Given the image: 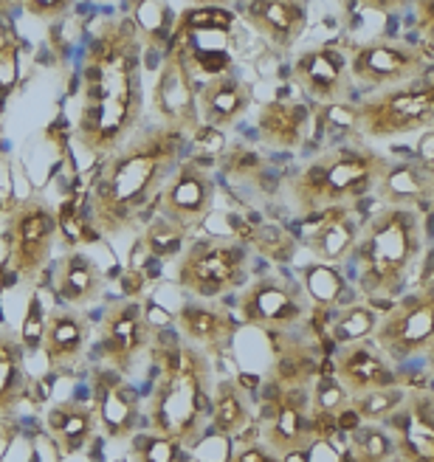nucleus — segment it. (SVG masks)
I'll return each instance as SVG.
<instances>
[{"mask_svg":"<svg viewBox=\"0 0 434 462\" xmlns=\"http://www.w3.org/2000/svg\"><path fill=\"white\" fill-rule=\"evenodd\" d=\"M45 319H49V316H42V310H40V299L32 296L29 313H26V319H23V330H20V341H23V346H26V350H42Z\"/></svg>","mask_w":434,"mask_h":462,"instance_id":"obj_40","label":"nucleus"},{"mask_svg":"<svg viewBox=\"0 0 434 462\" xmlns=\"http://www.w3.org/2000/svg\"><path fill=\"white\" fill-rule=\"evenodd\" d=\"M232 26V12L220 6H200V9H187L180 14L178 26L172 34H192V32H228Z\"/></svg>","mask_w":434,"mask_h":462,"instance_id":"obj_31","label":"nucleus"},{"mask_svg":"<svg viewBox=\"0 0 434 462\" xmlns=\"http://www.w3.org/2000/svg\"><path fill=\"white\" fill-rule=\"evenodd\" d=\"M54 288L68 308H82L102 299L105 273L85 251H65L54 271Z\"/></svg>","mask_w":434,"mask_h":462,"instance_id":"obj_15","label":"nucleus"},{"mask_svg":"<svg viewBox=\"0 0 434 462\" xmlns=\"http://www.w3.org/2000/svg\"><path fill=\"white\" fill-rule=\"evenodd\" d=\"M34 17H45V20H51V17H60L65 12V4H60V0H32V4L26 6Z\"/></svg>","mask_w":434,"mask_h":462,"instance_id":"obj_48","label":"nucleus"},{"mask_svg":"<svg viewBox=\"0 0 434 462\" xmlns=\"http://www.w3.org/2000/svg\"><path fill=\"white\" fill-rule=\"evenodd\" d=\"M184 240L187 235L180 231L178 226H172L170 220H164L162 215H158L152 223H147L144 228V248L150 251L152 260H172L180 254V248H184Z\"/></svg>","mask_w":434,"mask_h":462,"instance_id":"obj_29","label":"nucleus"},{"mask_svg":"<svg viewBox=\"0 0 434 462\" xmlns=\"http://www.w3.org/2000/svg\"><path fill=\"white\" fill-rule=\"evenodd\" d=\"M135 26L150 37V45H164L172 40V12L164 4H135Z\"/></svg>","mask_w":434,"mask_h":462,"instance_id":"obj_30","label":"nucleus"},{"mask_svg":"<svg viewBox=\"0 0 434 462\" xmlns=\"http://www.w3.org/2000/svg\"><path fill=\"white\" fill-rule=\"evenodd\" d=\"M336 429L345 431V434H353L361 429V414L356 411V406H345L336 411Z\"/></svg>","mask_w":434,"mask_h":462,"instance_id":"obj_47","label":"nucleus"},{"mask_svg":"<svg viewBox=\"0 0 434 462\" xmlns=\"http://www.w3.org/2000/svg\"><path fill=\"white\" fill-rule=\"evenodd\" d=\"M282 462H308V451L305 448L302 451H291V454L282 457Z\"/></svg>","mask_w":434,"mask_h":462,"instance_id":"obj_50","label":"nucleus"},{"mask_svg":"<svg viewBox=\"0 0 434 462\" xmlns=\"http://www.w3.org/2000/svg\"><path fill=\"white\" fill-rule=\"evenodd\" d=\"M392 454V440L381 429H358L353 431L350 457L353 462H383Z\"/></svg>","mask_w":434,"mask_h":462,"instance_id":"obj_32","label":"nucleus"},{"mask_svg":"<svg viewBox=\"0 0 434 462\" xmlns=\"http://www.w3.org/2000/svg\"><path fill=\"white\" fill-rule=\"evenodd\" d=\"M319 228L310 235V245L322 260H341L347 257V251L356 245L358 226L350 217L347 209L330 206L325 212H316Z\"/></svg>","mask_w":434,"mask_h":462,"instance_id":"obj_25","label":"nucleus"},{"mask_svg":"<svg viewBox=\"0 0 434 462\" xmlns=\"http://www.w3.org/2000/svg\"><path fill=\"white\" fill-rule=\"evenodd\" d=\"M245 276V248L232 240H200L178 260V285L200 296L215 299L243 285Z\"/></svg>","mask_w":434,"mask_h":462,"instance_id":"obj_7","label":"nucleus"},{"mask_svg":"<svg viewBox=\"0 0 434 462\" xmlns=\"http://www.w3.org/2000/svg\"><path fill=\"white\" fill-rule=\"evenodd\" d=\"M308 125V107L296 102H271L260 113V133L268 144L293 147L302 142V127Z\"/></svg>","mask_w":434,"mask_h":462,"instance_id":"obj_26","label":"nucleus"},{"mask_svg":"<svg viewBox=\"0 0 434 462\" xmlns=\"http://www.w3.org/2000/svg\"><path fill=\"white\" fill-rule=\"evenodd\" d=\"M209 411H212V431L215 434H223V437L243 434V429L248 426V406H245L240 383L223 381L215 389Z\"/></svg>","mask_w":434,"mask_h":462,"instance_id":"obj_27","label":"nucleus"},{"mask_svg":"<svg viewBox=\"0 0 434 462\" xmlns=\"http://www.w3.org/2000/svg\"><path fill=\"white\" fill-rule=\"evenodd\" d=\"M97 423L113 443L133 440L135 426H139V395L130 383L119 378L105 381L97 395Z\"/></svg>","mask_w":434,"mask_h":462,"instance_id":"obj_17","label":"nucleus"},{"mask_svg":"<svg viewBox=\"0 0 434 462\" xmlns=\"http://www.w3.org/2000/svg\"><path fill=\"white\" fill-rule=\"evenodd\" d=\"M175 325L192 346H207V350H223L235 333L232 316L220 308L200 305V302L180 305L175 313Z\"/></svg>","mask_w":434,"mask_h":462,"instance_id":"obj_19","label":"nucleus"},{"mask_svg":"<svg viewBox=\"0 0 434 462\" xmlns=\"http://www.w3.org/2000/svg\"><path fill=\"white\" fill-rule=\"evenodd\" d=\"M187 135L189 133L175 127L155 125L107 155L105 172L90 198L99 231L110 237L122 235L133 226L135 212H142L152 195H162V187L172 178L180 150L187 147Z\"/></svg>","mask_w":434,"mask_h":462,"instance_id":"obj_2","label":"nucleus"},{"mask_svg":"<svg viewBox=\"0 0 434 462\" xmlns=\"http://www.w3.org/2000/svg\"><path fill=\"white\" fill-rule=\"evenodd\" d=\"M228 462H280L273 457L271 448H263V446H254V443H243V448L237 454H232Z\"/></svg>","mask_w":434,"mask_h":462,"instance_id":"obj_46","label":"nucleus"},{"mask_svg":"<svg viewBox=\"0 0 434 462\" xmlns=\"http://www.w3.org/2000/svg\"><path fill=\"white\" fill-rule=\"evenodd\" d=\"M353 116H358L364 130L373 135H392V133L412 130L434 119V82H429L423 90L418 88L395 90L390 97L358 107Z\"/></svg>","mask_w":434,"mask_h":462,"instance_id":"obj_11","label":"nucleus"},{"mask_svg":"<svg viewBox=\"0 0 434 462\" xmlns=\"http://www.w3.org/2000/svg\"><path fill=\"white\" fill-rule=\"evenodd\" d=\"M245 17L254 23V29L265 34L273 45H291L305 26V9L300 4H280V0H263L251 4Z\"/></svg>","mask_w":434,"mask_h":462,"instance_id":"obj_24","label":"nucleus"},{"mask_svg":"<svg viewBox=\"0 0 434 462\" xmlns=\"http://www.w3.org/2000/svg\"><path fill=\"white\" fill-rule=\"evenodd\" d=\"M378 170H383V164L375 155L356 147H338L333 155L316 161L296 178V192H300L308 215H316L319 209H330L345 198H364Z\"/></svg>","mask_w":434,"mask_h":462,"instance_id":"obj_4","label":"nucleus"},{"mask_svg":"<svg viewBox=\"0 0 434 462\" xmlns=\"http://www.w3.org/2000/svg\"><path fill=\"white\" fill-rule=\"evenodd\" d=\"M375 330V313L367 308H350L336 325L338 341H361Z\"/></svg>","mask_w":434,"mask_h":462,"instance_id":"obj_39","label":"nucleus"},{"mask_svg":"<svg viewBox=\"0 0 434 462\" xmlns=\"http://www.w3.org/2000/svg\"><path fill=\"white\" fill-rule=\"evenodd\" d=\"M401 389H373V392H364L358 395V401L353 403L356 411L361 414V420H375V418H383V414H392L395 406L401 403Z\"/></svg>","mask_w":434,"mask_h":462,"instance_id":"obj_34","label":"nucleus"},{"mask_svg":"<svg viewBox=\"0 0 434 462\" xmlns=\"http://www.w3.org/2000/svg\"><path fill=\"white\" fill-rule=\"evenodd\" d=\"M345 462H353V459H345Z\"/></svg>","mask_w":434,"mask_h":462,"instance_id":"obj_54","label":"nucleus"},{"mask_svg":"<svg viewBox=\"0 0 434 462\" xmlns=\"http://www.w3.org/2000/svg\"><path fill=\"white\" fill-rule=\"evenodd\" d=\"M90 338V321L77 308H57L45 319L42 353L51 369H65L82 358Z\"/></svg>","mask_w":434,"mask_h":462,"instance_id":"obj_14","label":"nucleus"},{"mask_svg":"<svg viewBox=\"0 0 434 462\" xmlns=\"http://www.w3.org/2000/svg\"><path fill=\"white\" fill-rule=\"evenodd\" d=\"M215 203V178L203 170L200 161H187L175 170L167 187L158 195V215L178 226L184 235L195 231L209 217Z\"/></svg>","mask_w":434,"mask_h":462,"instance_id":"obj_9","label":"nucleus"},{"mask_svg":"<svg viewBox=\"0 0 434 462\" xmlns=\"http://www.w3.org/2000/svg\"><path fill=\"white\" fill-rule=\"evenodd\" d=\"M142 32L130 17L107 20L82 68L77 144L113 155L142 119Z\"/></svg>","mask_w":434,"mask_h":462,"instance_id":"obj_1","label":"nucleus"},{"mask_svg":"<svg viewBox=\"0 0 434 462\" xmlns=\"http://www.w3.org/2000/svg\"><path fill=\"white\" fill-rule=\"evenodd\" d=\"M308 291L313 293L316 302H322V305H333L338 302V296L341 291H345V285H341V276L325 265H313L308 271Z\"/></svg>","mask_w":434,"mask_h":462,"instance_id":"obj_38","label":"nucleus"},{"mask_svg":"<svg viewBox=\"0 0 434 462\" xmlns=\"http://www.w3.org/2000/svg\"><path fill=\"white\" fill-rule=\"evenodd\" d=\"M209 409V358L203 350L192 344L162 350V378L150 398V431L189 448L200 440Z\"/></svg>","mask_w":434,"mask_h":462,"instance_id":"obj_3","label":"nucleus"},{"mask_svg":"<svg viewBox=\"0 0 434 462\" xmlns=\"http://www.w3.org/2000/svg\"><path fill=\"white\" fill-rule=\"evenodd\" d=\"M434 341V285L423 296H409L378 328V344L392 358H409Z\"/></svg>","mask_w":434,"mask_h":462,"instance_id":"obj_12","label":"nucleus"},{"mask_svg":"<svg viewBox=\"0 0 434 462\" xmlns=\"http://www.w3.org/2000/svg\"><path fill=\"white\" fill-rule=\"evenodd\" d=\"M420 158L426 161L429 167H434V133H429L420 142Z\"/></svg>","mask_w":434,"mask_h":462,"instance_id":"obj_49","label":"nucleus"},{"mask_svg":"<svg viewBox=\"0 0 434 462\" xmlns=\"http://www.w3.org/2000/svg\"><path fill=\"white\" fill-rule=\"evenodd\" d=\"M336 378L345 386V392H364L373 389H386L395 383V375L390 373V366L383 364L378 353H373L370 346H350L341 350L336 358Z\"/></svg>","mask_w":434,"mask_h":462,"instance_id":"obj_21","label":"nucleus"},{"mask_svg":"<svg viewBox=\"0 0 434 462\" xmlns=\"http://www.w3.org/2000/svg\"><path fill=\"white\" fill-rule=\"evenodd\" d=\"M418 71V57L392 45H367L353 57V74L367 82H398Z\"/></svg>","mask_w":434,"mask_h":462,"instance_id":"obj_23","label":"nucleus"},{"mask_svg":"<svg viewBox=\"0 0 434 462\" xmlns=\"http://www.w3.org/2000/svg\"><path fill=\"white\" fill-rule=\"evenodd\" d=\"M17 77V60H14V45L6 42L0 45V90L9 94V88Z\"/></svg>","mask_w":434,"mask_h":462,"instance_id":"obj_44","label":"nucleus"},{"mask_svg":"<svg viewBox=\"0 0 434 462\" xmlns=\"http://www.w3.org/2000/svg\"><path fill=\"white\" fill-rule=\"evenodd\" d=\"M119 288H122L125 299H139L144 293V288H147V271H133V268H127L122 273Z\"/></svg>","mask_w":434,"mask_h":462,"instance_id":"obj_45","label":"nucleus"},{"mask_svg":"<svg viewBox=\"0 0 434 462\" xmlns=\"http://www.w3.org/2000/svg\"><path fill=\"white\" fill-rule=\"evenodd\" d=\"M26 386V346H23L20 336L0 328V418H9L20 406Z\"/></svg>","mask_w":434,"mask_h":462,"instance_id":"obj_22","label":"nucleus"},{"mask_svg":"<svg viewBox=\"0 0 434 462\" xmlns=\"http://www.w3.org/2000/svg\"><path fill=\"white\" fill-rule=\"evenodd\" d=\"M150 333H152V325L139 299H119V302H110L102 313L97 353L116 369V373H127L133 361L139 358L144 353V346L150 344Z\"/></svg>","mask_w":434,"mask_h":462,"instance_id":"obj_8","label":"nucleus"},{"mask_svg":"<svg viewBox=\"0 0 434 462\" xmlns=\"http://www.w3.org/2000/svg\"><path fill=\"white\" fill-rule=\"evenodd\" d=\"M130 459L133 462H187V448L158 431L133 434Z\"/></svg>","mask_w":434,"mask_h":462,"instance_id":"obj_28","label":"nucleus"},{"mask_svg":"<svg viewBox=\"0 0 434 462\" xmlns=\"http://www.w3.org/2000/svg\"><path fill=\"white\" fill-rule=\"evenodd\" d=\"M347 403V392L341 383H336L333 378H322L316 389V409L319 411H338Z\"/></svg>","mask_w":434,"mask_h":462,"instance_id":"obj_42","label":"nucleus"},{"mask_svg":"<svg viewBox=\"0 0 434 462\" xmlns=\"http://www.w3.org/2000/svg\"><path fill=\"white\" fill-rule=\"evenodd\" d=\"M226 170L232 172V175H240V178H248V175H263V172H265V170H263L260 155H257V152H251V150H245V147H240V150H235L232 155H228Z\"/></svg>","mask_w":434,"mask_h":462,"instance_id":"obj_43","label":"nucleus"},{"mask_svg":"<svg viewBox=\"0 0 434 462\" xmlns=\"http://www.w3.org/2000/svg\"><path fill=\"white\" fill-rule=\"evenodd\" d=\"M316 364L310 361L308 353H300V350H285L280 358H277V366H273V373H277V381L285 383L288 389L293 386H302L310 375H313Z\"/></svg>","mask_w":434,"mask_h":462,"instance_id":"obj_33","label":"nucleus"},{"mask_svg":"<svg viewBox=\"0 0 434 462\" xmlns=\"http://www.w3.org/2000/svg\"><path fill=\"white\" fill-rule=\"evenodd\" d=\"M4 209H6V203H4V198H0V215H4Z\"/></svg>","mask_w":434,"mask_h":462,"instance_id":"obj_52","label":"nucleus"},{"mask_svg":"<svg viewBox=\"0 0 434 462\" xmlns=\"http://www.w3.org/2000/svg\"><path fill=\"white\" fill-rule=\"evenodd\" d=\"M60 235L57 209L42 198L20 200L9 212L6 223V245H9V263L14 276L34 280V276L49 263L54 243Z\"/></svg>","mask_w":434,"mask_h":462,"instance_id":"obj_6","label":"nucleus"},{"mask_svg":"<svg viewBox=\"0 0 434 462\" xmlns=\"http://www.w3.org/2000/svg\"><path fill=\"white\" fill-rule=\"evenodd\" d=\"M345 57H341L336 49H322V51H310L302 54L300 62H296V79L302 82V88L310 97L322 99V102H338L347 94L345 85Z\"/></svg>","mask_w":434,"mask_h":462,"instance_id":"obj_18","label":"nucleus"},{"mask_svg":"<svg viewBox=\"0 0 434 462\" xmlns=\"http://www.w3.org/2000/svg\"><path fill=\"white\" fill-rule=\"evenodd\" d=\"M97 426V411L77 401H62L51 406L49 418H45V429H49L60 454H79L94 440Z\"/></svg>","mask_w":434,"mask_h":462,"instance_id":"obj_20","label":"nucleus"},{"mask_svg":"<svg viewBox=\"0 0 434 462\" xmlns=\"http://www.w3.org/2000/svg\"><path fill=\"white\" fill-rule=\"evenodd\" d=\"M418 251V220L412 212L392 209L381 215L373 228L367 243L361 245L367 271H364L361 282L364 291H395L401 285V273Z\"/></svg>","mask_w":434,"mask_h":462,"instance_id":"obj_5","label":"nucleus"},{"mask_svg":"<svg viewBox=\"0 0 434 462\" xmlns=\"http://www.w3.org/2000/svg\"><path fill=\"white\" fill-rule=\"evenodd\" d=\"M0 147H4V135H0Z\"/></svg>","mask_w":434,"mask_h":462,"instance_id":"obj_53","label":"nucleus"},{"mask_svg":"<svg viewBox=\"0 0 434 462\" xmlns=\"http://www.w3.org/2000/svg\"><path fill=\"white\" fill-rule=\"evenodd\" d=\"M426 9V29H429V34H431V40H434V4H429V6H423Z\"/></svg>","mask_w":434,"mask_h":462,"instance_id":"obj_51","label":"nucleus"},{"mask_svg":"<svg viewBox=\"0 0 434 462\" xmlns=\"http://www.w3.org/2000/svg\"><path fill=\"white\" fill-rule=\"evenodd\" d=\"M386 192L395 200H420L423 195V178L415 167H395L383 178Z\"/></svg>","mask_w":434,"mask_h":462,"instance_id":"obj_37","label":"nucleus"},{"mask_svg":"<svg viewBox=\"0 0 434 462\" xmlns=\"http://www.w3.org/2000/svg\"><path fill=\"white\" fill-rule=\"evenodd\" d=\"M192 144H195V152H198V155H207V161H212L215 155L223 152V147H226V135H223V130H215V127L200 125V127L192 133Z\"/></svg>","mask_w":434,"mask_h":462,"instance_id":"obj_41","label":"nucleus"},{"mask_svg":"<svg viewBox=\"0 0 434 462\" xmlns=\"http://www.w3.org/2000/svg\"><path fill=\"white\" fill-rule=\"evenodd\" d=\"M248 240H254L257 248L263 254H268L271 260H277V263H288L293 257V240L285 235L280 226H260V228L251 231Z\"/></svg>","mask_w":434,"mask_h":462,"instance_id":"obj_36","label":"nucleus"},{"mask_svg":"<svg viewBox=\"0 0 434 462\" xmlns=\"http://www.w3.org/2000/svg\"><path fill=\"white\" fill-rule=\"evenodd\" d=\"M251 90L232 74H223L215 79H207L198 90V113L207 127L223 130L235 125L240 116L248 110Z\"/></svg>","mask_w":434,"mask_h":462,"instance_id":"obj_16","label":"nucleus"},{"mask_svg":"<svg viewBox=\"0 0 434 462\" xmlns=\"http://www.w3.org/2000/svg\"><path fill=\"white\" fill-rule=\"evenodd\" d=\"M57 226H60V237L65 240L68 251H77L79 243H94L97 235L90 231L82 217L77 215V203L74 200H68L60 206V212H57Z\"/></svg>","mask_w":434,"mask_h":462,"instance_id":"obj_35","label":"nucleus"},{"mask_svg":"<svg viewBox=\"0 0 434 462\" xmlns=\"http://www.w3.org/2000/svg\"><path fill=\"white\" fill-rule=\"evenodd\" d=\"M152 107L158 119L167 127H175L180 133H195L200 125L198 113V94L192 79V65L180 45H170V54L162 62L155 88H152Z\"/></svg>","mask_w":434,"mask_h":462,"instance_id":"obj_10","label":"nucleus"},{"mask_svg":"<svg viewBox=\"0 0 434 462\" xmlns=\"http://www.w3.org/2000/svg\"><path fill=\"white\" fill-rule=\"evenodd\" d=\"M240 316L248 325L288 328L302 316L300 288L282 285L277 280H260L240 296Z\"/></svg>","mask_w":434,"mask_h":462,"instance_id":"obj_13","label":"nucleus"}]
</instances>
